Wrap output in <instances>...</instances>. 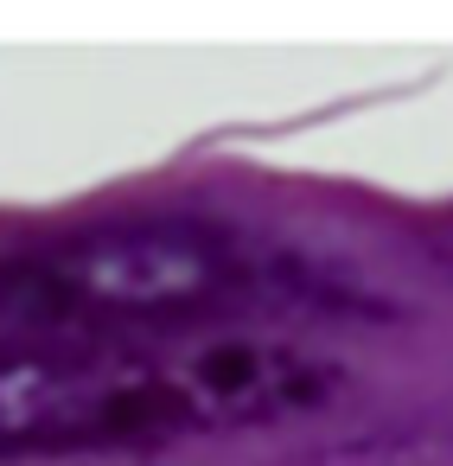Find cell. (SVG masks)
Instances as JSON below:
<instances>
[{"instance_id": "6da1fadb", "label": "cell", "mask_w": 453, "mask_h": 466, "mask_svg": "<svg viewBox=\"0 0 453 466\" xmlns=\"http://www.w3.org/2000/svg\"><path fill=\"white\" fill-rule=\"evenodd\" d=\"M332 370L256 332L173 339H26L0 345V460L122 453L307 415Z\"/></svg>"}, {"instance_id": "7a4b0ae2", "label": "cell", "mask_w": 453, "mask_h": 466, "mask_svg": "<svg viewBox=\"0 0 453 466\" xmlns=\"http://www.w3.org/2000/svg\"><path fill=\"white\" fill-rule=\"evenodd\" d=\"M307 294L319 281L287 249L217 218H116L0 249V326L26 339H173Z\"/></svg>"}]
</instances>
